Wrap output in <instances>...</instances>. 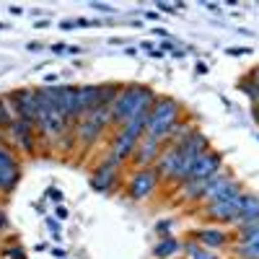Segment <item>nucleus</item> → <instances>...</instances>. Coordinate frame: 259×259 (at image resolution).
I'll list each match as a JSON object with an SVG mask.
<instances>
[{
    "label": "nucleus",
    "instance_id": "14",
    "mask_svg": "<svg viewBox=\"0 0 259 259\" xmlns=\"http://www.w3.org/2000/svg\"><path fill=\"white\" fill-rule=\"evenodd\" d=\"M101 135H104V130L96 127V124L89 122V119H78V122L73 124V140H75L80 148H91Z\"/></svg>",
    "mask_w": 259,
    "mask_h": 259
},
{
    "label": "nucleus",
    "instance_id": "13",
    "mask_svg": "<svg viewBox=\"0 0 259 259\" xmlns=\"http://www.w3.org/2000/svg\"><path fill=\"white\" fill-rule=\"evenodd\" d=\"M233 182V174H231V171L223 166L221 171H215V174L207 179V187H205V194H202V205H210V202H215V200H218L221 197V194H223V189L228 187Z\"/></svg>",
    "mask_w": 259,
    "mask_h": 259
},
{
    "label": "nucleus",
    "instance_id": "30",
    "mask_svg": "<svg viewBox=\"0 0 259 259\" xmlns=\"http://www.w3.org/2000/svg\"><path fill=\"white\" fill-rule=\"evenodd\" d=\"M158 50H161V52H168V50L174 52V50H177V45H174V41H171V39H163L161 45H158Z\"/></svg>",
    "mask_w": 259,
    "mask_h": 259
},
{
    "label": "nucleus",
    "instance_id": "9",
    "mask_svg": "<svg viewBox=\"0 0 259 259\" xmlns=\"http://www.w3.org/2000/svg\"><path fill=\"white\" fill-rule=\"evenodd\" d=\"M221 168H223V156L218 153V150L210 148L207 153H202L197 161H194L187 182H192V179H207V177H212L215 171H221Z\"/></svg>",
    "mask_w": 259,
    "mask_h": 259
},
{
    "label": "nucleus",
    "instance_id": "27",
    "mask_svg": "<svg viewBox=\"0 0 259 259\" xmlns=\"http://www.w3.org/2000/svg\"><path fill=\"white\" fill-rule=\"evenodd\" d=\"M249 52H254L251 47H228L226 50V55H231V57H244V55H249Z\"/></svg>",
    "mask_w": 259,
    "mask_h": 259
},
{
    "label": "nucleus",
    "instance_id": "20",
    "mask_svg": "<svg viewBox=\"0 0 259 259\" xmlns=\"http://www.w3.org/2000/svg\"><path fill=\"white\" fill-rule=\"evenodd\" d=\"M21 182V166H3L0 168V194H11Z\"/></svg>",
    "mask_w": 259,
    "mask_h": 259
},
{
    "label": "nucleus",
    "instance_id": "33",
    "mask_svg": "<svg viewBox=\"0 0 259 259\" xmlns=\"http://www.w3.org/2000/svg\"><path fill=\"white\" fill-rule=\"evenodd\" d=\"M8 228V215H6V210L0 207V231H6Z\"/></svg>",
    "mask_w": 259,
    "mask_h": 259
},
{
    "label": "nucleus",
    "instance_id": "48",
    "mask_svg": "<svg viewBox=\"0 0 259 259\" xmlns=\"http://www.w3.org/2000/svg\"><path fill=\"white\" fill-rule=\"evenodd\" d=\"M153 31H156V34H158V36H163V39H166V36H168V31H166V29H153Z\"/></svg>",
    "mask_w": 259,
    "mask_h": 259
},
{
    "label": "nucleus",
    "instance_id": "32",
    "mask_svg": "<svg viewBox=\"0 0 259 259\" xmlns=\"http://www.w3.org/2000/svg\"><path fill=\"white\" fill-rule=\"evenodd\" d=\"M140 50H145L148 55H153V52L158 50V45H153V41H143V45H140Z\"/></svg>",
    "mask_w": 259,
    "mask_h": 259
},
{
    "label": "nucleus",
    "instance_id": "50",
    "mask_svg": "<svg viewBox=\"0 0 259 259\" xmlns=\"http://www.w3.org/2000/svg\"><path fill=\"white\" fill-rule=\"evenodd\" d=\"M256 140H259V135H256Z\"/></svg>",
    "mask_w": 259,
    "mask_h": 259
},
{
    "label": "nucleus",
    "instance_id": "35",
    "mask_svg": "<svg viewBox=\"0 0 259 259\" xmlns=\"http://www.w3.org/2000/svg\"><path fill=\"white\" fill-rule=\"evenodd\" d=\"M57 218H60V221H68V218H70V212L60 205V207H57Z\"/></svg>",
    "mask_w": 259,
    "mask_h": 259
},
{
    "label": "nucleus",
    "instance_id": "45",
    "mask_svg": "<svg viewBox=\"0 0 259 259\" xmlns=\"http://www.w3.org/2000/svg\"><path fill=\"white\" fill-rule=\"evenodd\" d=\"M11 13H13V16H21V13H24V8H21V6H13Z\"/></svg>",
    "mask_w": 259,
    "mask_h": 259
},
{
    "label": "nucleus",
    "instance_id": "47",
    "mask_svg": "<svg viewBox=\"0 0 259 259\" xmlns=\"http://www.w3.org/2000/svg\"><path fill=\"white\" fill-rule=\"evenodd\" d=\"M254 122L259 124V104H254Z\"/></svg>",
    "mask_w": 259,
    "mask_h": 259
},
{
    "label": "nucleus",
    "instance_id": "18",
    "mask_svg": "<svg viewBox=\"0 0 259 259\" xmlns=\"http://www.w3.org/2000/svg\"><path fill=\"white\" fill-rule=\"evenodd\" d=\"M207 179H210V177H207ZM207 179H192V182L179 184L177 200H179V202H200L202 194H205V187H207Z\"/></svg>",
    "mask_w": 259,
    "mask_h": 259
},
{
    "label": "nucleus",
    "instance_id": "4",
    "mask_svg": "<svg viewBox=\"0 0 259 259\" xmlns=\"http://www.w3.org/2000/svg\"><path fill=\"white\" fill-rule=\"evenodd\" d=\"M8 104L16 114V119H26L36 124V114H39V101H36V89H18L8 96Z\"/></svg>",
    "mask_w": 259,
    "mask_h": 259
},
{
    "label": "nucleus",
    "instance_id": "19",
    "mask_svg": "<svg viewBox=\"0 0 259 259\" xmlns=\"http://www.w3.org/2000/svg\"><path fill=\"white\" fill-rule=\"evenodd\" d=\"M179 251H182V241H179V239H174L171 233L161 236L158 244L153 246V256H156V259H171V256L179 254Z\"/></svg>",
    "mask_w": 259,
    "mask_h": 259
},
{
    "label": "nucleus",
    "instance_id": "36",
    "mask_svg": "<svg viewBox=\"0 0 259 259\" xmlns=\"http://www.w3.org/2000/svg\"><path fill=\"white\" fill-rule=\"evenodd\" d=\"M65 52H68V55H73V57H78V55H83V50L80 47H75V45H70L68 50H65Z\"/></svg>",
    "mask_w": 259,
    "mask_h": 259
},
{
    "label": "nucleus",
    "instance_id": "28",
    "mask_svg": "<svg viewBox=\"0 0 259 259\" xmlns=\"http://www.w3.org/2000/svg\"><path fill=\"white\" fill-rule=\"evenodd\" d=\"M6 259H26V254L16 246V249H6Z\"/></svg>",
    "mask_w": 259,
    "mask_h": 259
},
{
    "label": "nucleus",
    "instance_id": "21",
    "mask_svg": "<svg viewBox=\"0 0 259 259\" xmlns=\"http://www.w3.org/2000/svg\"><path fill=\"white\" fill-rule=\"evenodd\" d=\"M182 249H184V254H187V259H221L215 251H210V249H205L197 239H189V241H184L182 244Z\"/></svg>",
    "mask_w": 259,
    "mask_h": 259
},
{
    "label": "nucleus",
    "instance_id": "29",
    "mask_svg": "<svg viewBox=\"0 0 259 259\" xmlns=\"http://www.w3.org/2000/svg\"><path fill=\"white\" fill-rule=\"evenodd\" d=\"M47 197H50L52 202H57V205H60V202H62V192H60V189H55V187H50V189H47Z\"/></svg>",
    "mask_w": 259,
    "mask_h": 259
},
{
    "label": "nucleus",
    "instance_id": "7",
    "mask_svg": "<svg viewBox=\"0 0 259 259\" xmlns=\"http://www.w3.org/2000/svg\"><path fill=\"white\" fill-rule=\"evenodd\" d=\"M133 114V83H122L112 101V127H124Z\"/></svg>",
    "mask_w": 259,
    "mask_h": 259
},
{
    "label": "nucleus",
    "instance_id": "3",
    "mask_svg": "<svg viewBox=\"0 0 259 259\" xmlns=\"http://www.w3.org/2000/svg\"><path fill=\"white\" fill-rule=\"evenodd\" d=\"M241 200H244V192L236 194V197H228V200L210 202V205L202 207V212H205V218L212 221V223H236V221H239Z\"/></svg>",
    "mask_w": 259,
    "mask_h": 259
},
{
    "label": "nucleus",
    "instance_id": "39",
    "mask_svg": "<svg viewBox=\"0 0 259 259\" xmlns=\"http://www.w3.org/2000/svg\"><path fill=\"white\" fill-rule=\"evenodd\" d=\"M205 8L212 11V13H221V6H218V3H205Z\"/></svg>",
    "mask_w": 259,
    "mask_h": 259
},
{
    "label": "nucleus",
    "instance_id": "6",
    "mask_svg": "<svg viewBox=\"0 0 259 259\" xmlns=\"http://www.w3.org/2000/svg\"><path fill=\"white\" fill-rule=\"evenodd\" d=\"M179 163H182L179 145H171L168 143V145H163V150H161L158 161L153 163V168H156V174H158L161 182H174L177 174H179Z\"/></svg>",
    "mask_w": 259,
    "mask_h": 259
},
{
    "label": "nucleus",
    "instance_id": "8",
    "mask_svg": "<svg viewBox=\"0 0 259 259\" xmlns=\"http://www.w3.org/2000/svg\"><path fill=\"white\" fill-rule=\"evenodd\" d=\"M36 124L34 122H26V119H16L11 127H8V138L11 143H16L21 150L26 153H34V143H36Z\"/></svg>",
    "mask_w": 259,
    "mask_h": 259
},
{
    "label": "nucleus",
    "instance_id": "11",
    "mask_svg": "<svg viewBox=\"0 0 259 259\" xmlns=\"http://www.w3.org/2000/svg\"><path fill=\"white\" fill-rule=\"evenodd\" d=\"M99 106V85L94 83H85V85H78L75 89V114L78 119H83L91 109Z\"/></svg>",
    "mask_w": 259,
    "mask_h": 259
},
{
    "label": "nucleus",
    "instance_id": "24",
    "mask_svg": "<svg viewBox=\"0 0 259 259\" xmlns=\"http://www.w3.org/2000/svg\"><path fill=\"white\" fill-rule=\"evenodd\" d=\"M239 91L246 94L254 104H259V85H256L254 80H241V83H239Z\"/></svg>",
    "mask_w": 259,
    "mask_h": 259
},
{
    "label": "nucleus",
    "instance_id": "5",
    "mask_svg": "<svg viewBox=\"0 0 259 259\" xmlns=\"http://www.w3.org/2000/svg\"><path fill=\"white\" fill-rule=\"evenodd\" d=\"M119 166H122V161H117V158L109 153V158H104V161L99 163V168L91 174V187H94L96 192H112L114 184L119 182Z\"/></svg>",
    "mask_w": 259,
    "mask_h": 259
},
{
    "label": "nucleus",
    "instance_id": "46",
    "mask_svg": "<svg viewBox=\"0 0 259 259\" xmlns=\"http://www.w3.org/2000/svg\"><path fill=\"white\" fill-rule=\"evenodd\" d=\"M55 80H57V75H52V73H50V75H45V85H47V83H55Z\"/></svg>",
    "mask_w": 259,
    "mask_h": 259
},
{
    "label": "nucleus",
    "instance_id": "40",
    "mask_svg": "<svg viewBox=\"0 0 259 259\" xmlns=\"http://www.w3.org/2000/svg\"><path fill=\"white\" fill-rule=\"evenodd\" d=\"M26 50H29V52H36V50H41V45H39V41H29Z\"/></svg>",
    "mask_w": 259,
    "mask_h": 259
},
{
    "label": "nucleus",
    "instance_id": "12",
    "mask_svg": "<svg viewBox=\"0 0 259 259\" xmlns=\"http://www.w3.org/2000/svg\"><path fill=\"white\" fill-rule=\"evenodd\" d=\"M55 104L60 114L68 119V122H78V114H75V85H55Z\"/></svg>",
    "mask_w": 259,
    "mask_h": 259
},
{
    "label": "nucleus",
    "instance_id": "22",
    "mask_svg": "<svg viewBox=\"0 0 259 259\" xmlns=\"http://www.w3.org/2000/svg\"><path fill=\"white\" fill-rule=\"evenodd\" d=\"M83 119H89V122H94L96 127H101L104 133L112 127V106H96V109H91L89 114H85Z\"/></svg>",
    "mask_w": 259,
    "mask_h": 259
},
{
    "label": "nucleus",
    "instance_id": "43",
    "mask_svg": "<svg viewBox=\"0 0 259 259\" xmlns=\"http://www.w3.org/2000/svg\"><path fill=\"white\" fill-rule=\"evenodd\" d=\"M47 24H50V21H45V18H39V21H36V24H34V26H36V29H45Z\"/></svg>",
    "mask_w": 259,
    "mask_h": 259
},
{
    "label": "nucleus",
    "instance_id": "2",
    "mask_svg": "<svg viewBox=\"0 0 259 259\" xmlns=\"http://www.w3.org/2000/svg\"><path fill=\"white\" fill-rule=\"evenodd\" d=\"M161 179L156 174V168L150 166V168H135V174L130 177V184H127V197L130 200H148V197H153L156 189H158Z\"/></svg>",
    "mask_w": 259,
    "mask_h": 259
},
{
    "label": "nucleus",
    "instance_id": "49",
    "mask_svg": "<svg viewBox=\"0 0 259 259\" xmlns=\"http://www.w3.org/2000/svg\"><path fill=\"white\" fill-rule=\"evenodd\" d=\"M3 140H6V133H3V130H0V145H3Z\"/></svg>",
    "mask_w": 259,
    "mask_h": 259
},
{
    "label": "nucleus",
    "instance_id": "23",
    "mask_svg": "<svg viewBox=\"0 0 259 259\" xmlns=\"http://www.w3.org/2000/svg\"><path fill=\"white\" fill-rule=\"evenodd\" d=\"M13 122H16V114H13V109H11L8 99H3V96H0V130L6 133V130H8Z\"/></svg>",
    "mask_w": 259,
    "mask_h": 259
},
{
    "label": "nucleus",
    "instance_id": "10",
    "mask_svg": "<svg viewBox=\"0 0 259 259\" xmlns=\"http://www.w3.org/2000/svg\"><path fill=\"white\" fill-rule=\"evenodd\" d=\"M161 150H163V143L150 140V138H140V143H138V148H135V156H133V163H135L138 168H150V166L158 161Z\"/></svg>",
    "mask_w": 259,
    "mask_h": 259
},
{
    "label": "nucleus",
    "instance_id": "44",
    "mask_svg": "<svg viewBox=\"0 0 259 259\" xmlns=\"http://www.w3.org/2000/svg\"><path fill=\"white\" fill-rule=\"evenodd\" d=\"M145 18H148V21H156V18H158V13H156V11H148V13H145Z\"/></svg>",
    "mask_w": 259,
    "mask_h": 259
},
{
    "label": "nucleus",
    "instance_id": "31",
    "mask_svg": "<svg viewBox=\"0 0 259 259\" xmlns=\"http://www.w3.org/2000/svg\"><path fill=\"white\" fill-rule=\"evenodd\" d=\"M91 8H96V11H101V13H112L114 8L112 6H106V3H89Z\"/></svg>",
    "mask_w": 259,
    "mask_h": 259
},
{
    "label": "nucleus",
    "instance_id": "26",
    "mask_svg": "<svg viewBox=\"0 0 259 259\" xmlns=\"http://www.w3.org/2000/svg\"><path fill=\"white\" fill-rule=\"evenodd\" d=\"M171 228H174V218H163V221L156 223V231H158L161 236H166V231H171Z\"/></svg>",
    "mask_w": 259,
    "mask_h": 259
},
{
    "label": "nucleus",
    "instance_id": "15",
    "mask_svg": "<svg viewBox=\"0 0 259 259\" xmlns=\"http://www.w3.org/2000/svg\"><path fill=\"white\" fill-rule=\"evenodd\" d=\"M194 239H197L205 249H210V251H215V249H223V246H228V241H231L226 231H221V228H212V226L200 228L197 233H194Z\"/></svg>",
    "mask_w": 259,
    "mask_h": 259
},
{
    "label": "nucleus",
    "instance_id": "38",
    "mask_svg": "<svg viewBox=\"0 0 259 259\" xmlns=\"http://www.w3.org/2000/svg\"><path fill=\"white\" fill-rule=\"evenodd\" d=\"M60 29H62V31H70V29H75V21H62Z\"/></svg>",
    "mask_w": 259,
    "mask_h": 259
},
{
    "label": "nucleus",
    "instance_id": "37",
    "mask_svg": "<svg viewBox=\"0 0 259 259\" xmlns=\"http://www.w3.org/2000/svg\"><path fill=\"white\" fill-rule=\"evenodd\" d=\"M47 228L57 236V231H60V226H57V221H52V218H47Z\"/></svg>",
    "mask_w": 259,
    "mask_h": 259
},
{
    "label": "nucleus",
    "instance_id": "1",
    "mask_svg": "<svg viewBox=\"0 0 259 259\" xmlns=\"http://www.w3.org/2000/svg\"><path fill=\"white\" fill-rule=\"evenodd\" d=\"M182 119V104L171 96H156L153 106H150V117H148V127H145V135L150 140H158L163 145H168L171 140V130L174 124Z\"/></svg>",
    "mask_w": 259,
    "mask_h": 259
},
{
    "label": "nucleus",
    "instance_id": "17",
    "mask_svg": "<svg viewBox=\"0 0 259 259\" xmlns=\"http://www.w3.org/2000/svg\"><path fill=\"white\" fill-rule=\"evenodd\" d=\"M246 223H259V194H251V192H244L236 226H246Z\"/></svg>",
    "mask_w": 259,
    "mask_h": 259
},
{
    "label": "nucleus",
    "instance_id": "16",
    "mask_svg": "<svg viewBox=\"0 0 259 259\" xmlns=\"http://www.w3.org/2000/svg\"><path fill=\"white\" fill-rule=\"evenodd\" d=\"M138 143L140 140H135V138H130V135H124L122 130H117V135L112 138V156L117 158V161H130L135 156V148H138Z\"/></svg>",
    "mask_w": 259,
    "mask_h": 259
},
{
    "label": "nucleus",
    "instance_id": "42",
    "mask_svg": "<svg viewBox=\"0 0 259 259\" xmlns=\"http://www.w3.org/2000/svg\"><path fill=\"white\" fill-rule=\"evenodd\" d=\"M65 50H68V45H52V52H57V55L65 52Z\"/></svg>",
    "mask_w": 259,
    "mask_h": 259
},
{
    "label": "nucleus",
    "instance_id": "34",
    "mask_svg": "<svg viewBox=\"0 0 259 259\" xmlns=\"http://www.w3.org/2000/svg\"><path fill=\"white\" fill-rule=\"evenodd\" d=\"M156 6H158V11H161V13H174V11H177L174 6H168V3H156Z\"/></svg>",
    "mask_w": 259,
    "mask_h": 259
},
{
    "label": "nucleus",
    "instance_id": "25",
    "mask_svg": "<svg viewBox=\"0 0 259 259\" xmlns=\"http://www.w3.org/2000/svg\"><path fill=\"white\" fill-rule=\"evenodd\" d=\"M3 166H18V158H16V153L11 148L0 145V168H3Z\"/></svg>",
    "mask_w": 259,
    "mask_h": 259
},
{
    "label": "nucleus",
    "instance_id": "41",
    "mask_svg": "<svg viewBox=\"0 0 259 259\" xmlns=\"http://www.w3.org/2000/svg\"><path fill=\"white\" fill-rule=\"evenodd\" d=\"M197 75H207V65L205 62H197Z\"/></svg>",
    "mask_w": 259,
    "mask_h": 259
}]
</instances>
